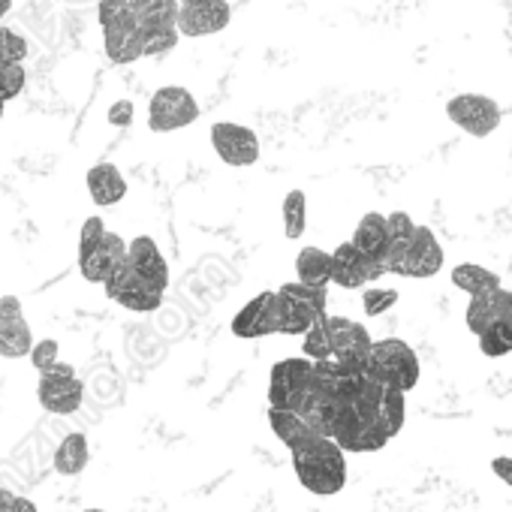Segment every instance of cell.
<instances>
[{"label": "cell", "mask_w": 512, "mask_h": 512, "mask_svg": "<svg viewBox=\"0 0 512 512\" xmlns=\"http://www.w3.org/2000/svg\"><path fill=\"white\" fill-rule=\"evenodd\" d=\"M88 458H91V449H88V437L85 434H67L61 440V446L55 449V473L61 476H79L85 467H88Z\"/></svg>", "instance_id": "cell-22"}, {"label": "cell", "mask_w": 512, "mask_h": 512, "mask_svg": "<svg viewBox=\"0 0 512 512\" xmlns=\"http://www.w3.org/2000/svg\"><path fill=\"white\" fill-rule=\"evenodd\" d=\"M452 284L473 299V296H485V293L497 290L500 275L485 269V266H476V263H461V266L452 269Z\"/></svg>", "instance_id": "cell-23"}, {"label": "cell", "mask_w": 512, "mask_h": 512, "mask_svg": "<svg viewBox=\"0 0 512 512\" xmlns=\"http://www.w3.org/2000/svg\"><path fill=\"white\" fill-rule=\"evenodd\" d=\"M10 7H13V0H0V19L10 13Z\"/></svg>", "instance_id": "cell-43"}, {"label": "cell", "mask_w": 512, "mask_h": 512, "mask_svg": "<svg viewBox=\"0 0 512 512\" xmlns=\"http://www.w3.org/2000/svg\"><path fill=\"white\" fill-rule=\"evenodd\" d=\"M278 293L293 299V302H299V305H305V308H311L314 314L326 317V302H329L326 299V287H311L305 281H296V284H284Z\"/></svg>", "instance_id": "cell-30"}, {"label": "cell", "mask_w": 512, "mask_h": 512, "mask_svg": "<svg viewBox=\"0 0 512 512\" xmlns=\"http://www.w3.org/2000/svg\"><path fill=\"white\" fill-rule=\"evenodd\" d=\"M28 58V40L10 28H0V61H25Z\"/></svg>", "instance_id": "cell-33"}, {"label": "cell", "mask_w": 512, "mask_h": 512, "mask_svg": "<svg viewBox=\"0 0 512 512\" xmlns=\"http://www.w3.org/2000/svg\"><path fill=\"white\" fill-rule=\"evenodd\" d=\"M404 395H407V392L386 386V392H383V398H380L377 419H380L383 431L389 434V440H392V437H398V434H401V428H404V419H407V401H404Z\"/></svg>", "instance_id": "cell-25"}, {"label": "cell", "mask_w": 512, "mask_h": 512, "mask_svg": "<svg viewBox=\"0 0 512 512\" xmlns=\"http://www.w3.org/2000/svg\"><path fill=\"white\" fill-rule=\"evenodd\" d=\"M85 512H106V509H85Z\"/></svg>", "instance_id": "cell-46"}, {"label": "cell", "mask_w": 512, "mask_h": 512, "mask_svg": "<svg viewBox=\"0 0 512 512\" xmlns=\"http://www.w3.org/2000/svg\"><path fill=\"white\" fill-rule=\"evenodd\" d=\"M103 290H106V296H109L112 302H118L121 308H127V311H133V314H154V311L163 305V290H157L151 281H145V278L130 266V260H124V263L112 272V278L103 284Z\"/></svg>", "instance_id": "cell-7"}, {"label": "cell", "mask_w": 512, "mask_h": 512, "mask_svg": "<svg viewBox=\"0 0 512 512\" xmlns=\"http://www.w3.org/2000/svg\"><path fill=\"white\" fill-rule=\"evenodd\" d=\"M127 247L130 244L118 232H106L103 241L91 253L79 256V272H82V278L88 284H106L112 278V272L127 260Z\"/></svg>", "instance_id": "cell-13"}, {"label": "cell", "mask_w": 512, "mask_h": 512, "mask_svg": "<svg viewBox=\"0 0 512 512\" xmlns=\"http://www.w3.org/2000/svg\"><path fill=\"white\" fill-rule=\"evenodd\" d=\"M181 4H223V0H181Z\"/></svg>", "instance_id": "cell-44"}, {"label": "cell", "mask_w": 512, "mask_h": 512, "mask_svg": "<svg viewBox=\"0 0 512 512\" xmlns=\"http://www.w3.org/2000/svg\"><path fill=\"white\" fill-rule=\"evenodd\" d=\"M106 232H109V229H106L103 217H88V220L82 223V232H79V256L91 253V250L103 241Z\"/></svg>", "instance_id": "cell-34"}, {"label": "cell", "mask_w": 512, "mask_h": 512, "mask_svg": "<svg viewBox=\"0 0 512 512\" xmlns=\"http://www.w3.org/2000/svg\"><path fill=\"white\" fill-rule=\"evenodd\" d=\"M398 305V290H383V287H368L362 293V308H365V317H380L386 314L389 308Z\"/></svg>", "instance_id": "cell-32"}, {"label": "cell", "mask_w": 512, "mask_h": 512, "mask_svg": "<svg viewBox=\"0 0 512 512\" xmlns=\"http://www.w3.org/2000/svg\"><path fill=\"white\" fill-rule=\"evenodd\" d=\"M199 118V103L196 97L181 88V85H166L160 91L151 94L148 103V127L154 133H172V130H184Z\"/></svg>", "instance_id": "cell-6"}, {"label": "cell", "mask_w": 512, "mask_h": 512, "mask_svg": "<svg viewBox=\"0 0 512 512\" xmlns=\"http://www.w3.org/2000/svg\"><path fill=\"white\" fill-rule=\"evenodd\" d=\"M509 314H512V290L497 287V290H491L485 296H473L470 299V305L464 311V323L479 338L491 323H497V320H503Z\"/></svg>", "instance_id": "cell-17"}, {"label": "cell", "mask_w": 512, "mask_h": 512, "mask_svg": "<svg viewBox=\"0 0 512 512\" xmlns=\"http://www.w3.org/2000/svg\"><path fill=\"white\" fill-rule=\"evenodd\" d=\"M365 371L392 389L410 392L419 383V356L413 353V347L401 338H386V341H374L371 353H368V365Z\"/></svg>", "instance_id": "cell-3"}, {"label": "cell", "mask_w": 512, "mask_h": 512, "mask_svg": "<svg viewBox=\"0 0 512 512\" xmlns=\"http://www.w3.org/2000/svg\"><path fill=\"white\" fill-rule=\"evenodd\" d=\"M329 338H332V359H338L350 371H365L368 353L374 347L368 329L347 317H329Z\"/></svg>", "instance_id": "cell-12"}, {"label": "cell", "mask_w": 512, "mask_h": 512, "mask_svg": "<svg viewBox=\"0 0 512 512\" xmlns=\"http://www.w3.org/2000/svg\"><path fill=\"white\" fill-rule=\"evenodd\" d=\"M386 275L383 260H371L353 241H344L332 250V284L341 290H365V284Z\"/></svg>", "instance_id": "cell-9"}, {"label": "cell", "mask_w": 512, "mask_h": 512, "mask_svg": "<svg viewBox=\"0 0 512 512\" xmlns=\"http://www.w3.org/2000/svg\"><path fill=\"white\" fill-rule=\"evenodd\" d=\"M232 335L244 341L281 335V299L278 293H260L232 317Z\"/></svg>", "instance_id": "cell-10"}, {"label": "cell", "mask_w": 512, "mask_h": 512, "mask_svg": "<svg viewBox=\"0 0 512 512\" xmlns=\"http://www.w3.org/2000/svg\"><path fill=\"white\" fill-rule=\"evenodd\" d=\"M28 85V73L19 61H0V94L7 100H16Z\"/></svg>", "instance_id": "cell-31"}, {"label": "cell", "mask_w": 512, "mask_h": 512, "mask_svg": "<svg viewBox=\"0 0 512 512\" xmlns=\"http://www.w3.org/2000/svg\"><path fill=\"white\" fill-rule=\"evenodd\" d=\"M293 455V470L302 482L317 497H335L347 485V452L335 437L311 434L299 446L290 449Z\"/></svg>", "instance_id": "cell-1"}, {"label": "cell", "mask_w": 512, "mask_h": 512, "mask_svg": "<svg viewBox=\"0 0 512 512\" xmlns=\"http://www.w3.org/2000/svg\"><path fill=\"white\" fill-rule=\"evenodd\" d=\"M34 350V335L25 317L0 323V356L4 359H25Z\"/></svg>", "instance_id": "cell-24"}, {"label": "cell", "mask_w": 512, "mask_h": 512, "mask_svg": "<svg viewBox=\"0 0 512 512\" xmlns=\"http://www.w3.org/2000/svg\"><path fill=\"white\" fill-rule=\"evenodd\" d=\"M416 223L407 211H395L389 214V241H410L416 235Z\"/></svg>", "instance_id": "cell-36"}, {"label": "cell", "mask_w": 512, "mask_h": 512, "mask_svg": "<svg viewBox=\"0 0 512 512\" xmlns=\"http://www.w3.org/2000/svg\"><path fill=\"white\" fill-rule=\"evenodd\" d=\"M446 118L473 139H485L500 124V106L485 94H458L446 103Z\"/></svg>", "instance_id": "cell-8"}, {"label": "cell", "mask_w": 512, "mask_h": 512, "mask_svg": "<svg viewBox=\"0 0 512 512\" xmlns=\"http://www.w3.org/2000/svg\"><path fill=\"white\" fill-rule=\"evenodd\" d=\"M109 124H115V127L133 124V103H130V100H118V103L109 109Z\"/></svg>", "instance_id": "cell-37"}, {"label": "cell", "mask_w": 512, "mask_h": 512, "mask_svg": "<svg viewBox=\"0 0 512 512\" xmlns=\"http://www.w3.org/2000/svg\"><path fill=\"white\" fill-rule=\"evenodd\" d=\"M127 260H130V266H133L145 281H151L157 290L166 293V287H169V266H166L163 253H160V247H157V241H154L151 235H139V238L130 241V247H127Z\"/></svg>", "instance_id": "cell-16"}, {"label": "cell", "mask_w": 512, "mask_h": 512, "mask_svg": "<svg viewBox=\"0 0 512 512\" xmlns=\"http://www.w3.org/2000/svg\"><path fill=\"white\" fill-rule=\"evenodd\" d=\"M112 4H118V7H124L130 13H142L151 4V0H112Z\"/></svg>", "instance_id": "cell-40"}, {"label": "cell", "mask_w": 512, "mask_h": 512, "mask_svg": "<svg viewBox=\"0 0 512 512\" xmlns=\"http://www.w3.org/2000/svg\"><path fill=\"white\" fill-rule=\"evenodd\" d=\"M10 512H37V506L28 497H16L13 506H10Z\"/></svg>", "instance_id": "cell-41"}, {"label": "cell", "mask_w": 512, "mask_h": 512, "mask_svg": "<svg viewBox=\"0 0 512 512\" xmlns=\"http://www.w3.org/2000/svg\"><path fill=\"white\" fill-rule=\"evenodd\" d=\"M284 235L290 241H299L308 229V199L302 190H290L284 196Z\"/></svg>", "instance_id": "cell-26"}, {"label": "cell", "mask_w": 512, "mask_h": 512, "mask_svg": "<svg viewBox=\"0 0 512 512\" xmlns=\"http://www.w3.org/2000/svg\"><path fill=\"white\" fill-rule=\"evenodd\" d=\"M353 244L368 253L371 260H386V250H389V217L380 211H368L356 232H353Z\"/></svg>", "instance_id": "cell-19"}, {"label": "cell", "mask_w": 512, "mask_h": 512, "mask_svg": "<svg viewBox=\"0 0 512 512\" xmlns=\"http://www.w3.org/2000/svg\"><path fill=\"white\" fill-rule=\"evenodd\" d=\"M311 380H314V359L308 356L281 359L269 374V407L299 410L311 392Z\"/></svg>", "instance_id": "cell-4"}, {"label": "cell", "mask_w": 512, "mask_h": 512, "mask_svg": "<svg viewBox=\"0 0 512 512\" xmlns=\"http://www.w3.org/2000/svg\"><path fill=\"white\" fill-rule=\"evenodd\" d=\"M296 272L299 281L311 287H329L332 284V253L320 247H302L296 256Z\"/></svg>", "instance_id": "cell-21"}, {"label": "cell", "mask_w": 512, "mask_h": 512, "mask_svg": "<svg viewBox=\"0 0 512 512\" xmlns=\"http://www.w3.org/2000/svg\"><path fill=\"white\" fill-rule=\"evenodd\" d=\"M269 425H272L275 437H278L287 449H293V446H299L302 440H308L311 434H317L299 410H278V407H269Z\"/></svg>", "instance_id": "cell-20"}, {"label": "cell", "mask_w": 512, "mask_h": 512, "mask_svg": "<svg viewBox=\"0 0 512 512\" xmlns=\"http://www.w3.org/2000/svg\"><path fill=\"white\" fill-rule=\"evenodd\" d=\"M491 473H494L500 482H506V485L512 488V458H506V455L494 458V461H491Z\"/></svg>", "instance_id": "cell-39"}, {"label": "cell", "mask_w": 512, "mask_h": 512, "mask_svg": "<svg viewBox=\"0 0 512 512\" xmlns=\"http://www.w3.org/2000/svg\"><path fill=\"white\" fill-rule=\"evenodd\" d=\"M278 299H281V335H290V338L305 335L320 320V314H314L311 308H305V305H299L281 293H278Z\"/></svg>", "instance_id": "cell-27"}, {"label": "cell", "mask_w": 512, "mask_h": 512, "mask_svg": "<svg viewBox=\"0 0 512 512\" xmlns=\"http://www.w3.org/2000/svg\"><path fill=\"white\" fill-rule=\"evenodd\" d=\"M37 398H40V407H43L46 413L70 416V413H76V410L82 407L85 386H82V380L76 377V368L58 359L49 371L40 374Z\"/></svg>", "instance_id": "cell-5"}, {"label": "cell", "mask_w": 512, "mask_h": 512, "mask_svg": "<svg viewBox=\"0 0 512 512\" xmlns=\"http://www.w3.org/2000/svg\"><path fill=\"white\" fill-rule=\"evenodd\" d=\"M13 500H16V494H13V491H7V488H0V512H10Z\"/></svg>", "instance_id": "cell-42"}, {"label": "cell", "mask_w": 512, "mask_h": 512, "mask_svg": "<svg viewBox=\"0 0 512 512\" xmlns=\"http://www.w3.org/2000/svg\"><path fill=\"white\" fill-rule=\"evenodd\" d=\"M55 362H58V341H55V338H46V341L34 344V350H31V365H34L40 374L49 371Z\"/></svg>", "instance_id": "cell-35"}, {"label": "cell", "mask_w": 512, "mask_h": 512, "mask_svg": "<svg viewBox=\"0 0 512 512\" xmlns=\"http://www.w3.org/2000/svg\"><path fill=\"white\" fill-rule=\"evenodd\" d=\"M329 314L326 317H320L302 338V353L308 356V359H314V362H323V359H332V338H329Z\"/></svg>", "instance_id": "cell-29"}, {"label": "cell", "mask_w": 512, "mask_h": 512, "mask_svg": "<svg viewBox=\"0 0 512 512\" xmlns=\"http://www.w3.org/2000/svg\"><path fill=\"white\" fill-rule=\"evenodd\" d=\"M443 269V247L428 226H419L407 250V263L401 278H434Z\"/></svg>", "instance_id": "cell-15"}, {"label": "cell", "mask_w": 512, "mask_h": 512, "mask_svg": "<svg viewBox=\"0 0 512 512\" xmlns=\"http://www.w3.org/2000/svg\"><path fill=\"white\" fill-rule=\"evenodd\" d=\"M7 103H10V100H7L4 94H0V121H4V109H7Z\"/></svg>", "instance_id": "cell-45"}, {"label": "cell", "mask_w": 512, "mask_h": 512, "mask_svg": "<svg viewBox=\"0 0 512 512\" xmlns=\"http://www.w3.org/2000/svg\"><path fill=\"white\" fill-rule=\"evenodd\" d=\"M479 350L488 356V359H500V356H509L512 353V314L491 323L482 335H479Z\"/></svg>", "instance_id": "cell-28"}, {"label": "cell", "mask_w": 512, "mask_h": 512, "mask_svg": "<svg viewBox=\"0 0 512 512\" xmlns=\"http://www.w3.org/2000/svg\"><path fill=\"white\" fill-rule=\"evenodd\" d=\"M16 317H25V314H22L19 296H0V323L16 320Z\"/></svg>", "instance_id": "cell-38"}, {"label": "cell", "mask_w": 512, "mask_h": 512, "mask_svg": "<svg viewBox=\"0 0 512 512\" xmlns=\"http://www.w3.org/2000/svg\"><path fill=\"white\" fill-rule=\"evenodd\" d=\"M229 19H232L229 0H223V4H181L178 31L181 37H211L229 28Z\"/></svg>", "instance_id": "cell-14"}, {"label": "cell", "mask_w": 512, "mask_h": 512, "mask_svg": "<svg viewBox=\"0 0 512 512\" xmlns=\"http://www.w3.org/2000/svg\"><path fill=\"white\" fill-rule=\"evenodd\" d=\"M88 193L100 208H109L127 196V181L115 163H97L88 169Z\"/></svg>", "instance_id": "cell-18"}, {"label": "cell", "mask_w": 512, "mask_h": 512, "mask_svg": "<svg viewBox=\"0 0 512 512\" xmlns=\"http://www.w3.org/2000/svg\"><path fill=\"white\" fill-rule=\"evenodd\" d=\"M97 19L103 28V49H106V58L112 64L127 67V64L145 58L139 13H130L124 7L112 4V0H100Z\"/></svg>", "instance_id": "cell-2"}, {"label": "cell", "mask_w": 512, "mask_h": 512, "mask_svg": "<svg viewBox=\"0 0 512 512\" xmlns=\"http://www.w3.org/2000/svg\"><path fill=\"white\" fill-rule=\"evenodd\" d=\"M211 148L226 166H238V169L253 166L260 160V139H256V133L232 121H217L211 127Z\"/></svg>", "instance_id": "cell-11"}]
</instances>
